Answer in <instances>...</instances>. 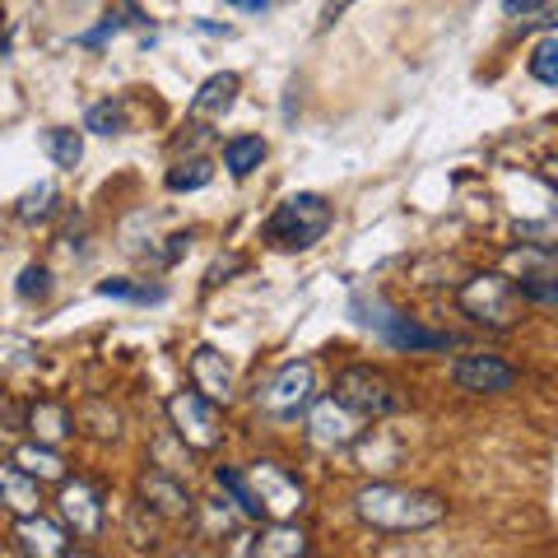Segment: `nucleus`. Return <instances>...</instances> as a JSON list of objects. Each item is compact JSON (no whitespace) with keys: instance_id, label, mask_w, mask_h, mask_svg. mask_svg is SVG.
Wrapping results in <instances>:
<instances>
[{"instance_id":"f257e3e1","label":"nucleus","mask_w":558,"mask_h":558,"mask_svg":"<svg viewBox=\"0 0 558 558\" xmlns=\"http://www.w3.org/2000/svg\"><path fill=\"white\" fill-rule=\"evenodd\" d=\"M354 512L363 526L373 531H391V535H410V531H428L447 517V502L424 488H400V484H363L354 494Z\"/></svg>"},{"instance_id":"f03ea898","label":"nucleus","mask_w":558,"mask_h":558,"mask_svg":"<svg viewBox=\"0 0 558 558\" xmlns=\"http://www.w3.org/2000/svg\"><path fill=\"white\" fill-rule=\"evenodd\" d=\"M457 303L470 322L480 326H494V330H512L521 322V307H526V299H521V289L512 284V275L502 270H484V275H470Z\"/></svg>"},{"instance_id":"7ed1b4c3","label":"nucleus","mask_w":558,"mask_h":558,"mask_svg":"<svg viewBox=\"0 0 558 558\" xmlns=\"http://www.w3.org/2000/svg\"><path fill=\"white\" fill-rule=\"evenodd\" d=\"M330 219H336V209H330L322 196H312V191H299V196H289L284 205L270 215L266 223V242L279 252H303L312 242H322Z\"/></svg>"},{"instance_id":"20e7f679","label":"nucleus","mask_w":558,"mask_h":558,"mask_svg":"<svg viewBox=\"0 0 558 558\" xmlns=\"http://www.w3.org/2000/svg\"><path fill=\"white\" fill-rule=\"evenodd\" d=\"M336 400L363 418H391L400 405H405L396 381L381 368H368V363H354V368L336 373Z\"/></svg>"},{"instance_id":"39448f33","label":"nucleus","mask_w":558,"mask_h":558,"mask_svg":"<svg viewBox=\"0 0 558 558\" xmlns=\"http://www.w3.org/2000/svg\"><path fill=\"white\" fill-rule=\"evenodd\" d=\"M312 396H317V368L307 359H293L284 368H275L266 387H256V405L270 418H299L312 405Z\"/></svg>"},{"instance_id":"423d86ee","label":"nucleus","mask_w":558,"mask_h":558,"mask_svg":"<svg viewBox=\"0 0 558 558\" xmlns=\"http://www.w3.org/2000/svg\"><path fill=\"white\" fill-rule=\"evenodd\" d=\"M168 418H172V433L191 451H215L223 442V418L215 410V400H205L196 387L168 396Z\"/></svg>"},{"instance_id":"0eeeda50","label":"nucleus","mask_w":558,"mask_h":558,"mask_svg":"<svg viewBox=\"0 0 558 558\" xmlns=\"http://www.w3.org/2000/svg\"><path fill=\"white\" fill-rule=\"evenodd\" d=\"M247 484H252V498H256L260 517H270V521H293V517L307 508L303 484L293 480L279 461H256L247 470Z\"/></svg>"},{"instance_id":"6e6552de","label":"nucleus","mask_w":558,"mask_h":558,"mask_svg":"<svg viewBox=\"0 0 558 558\" xmlns=\"http://www.w3.org/2000/svg\"><path fill=\"white\" fill-rule=\"evenodd\" d=\"M303 414H307V442L317 447V451H349V447L359 442L363 424H368L363 414H354L349 405H340L336 396H326V400L312 396V405H307Z\"/></svg>"},{"instance_id":"1a4fd4ad","label":"nucleus","mask_w":558,"mask_h":558,"mask_svg":"<svg viewBox=\"0 0 558 558\" xmlns=\"http://www.w3.org/2000/svg\"><path fill=\"white\" fill-rule=\"evenodd\" d=\"M451 381L470 396H502V391L517 387V368L494 359V354H461L451 363Z\"/></svg>"},{"instance_id":"9d476101","label":"nucleus","mask_w":558,"mask_h":558,"mask_svg":"<svg viewBox=\"0 0 558 558\" xmlns=\"http://www.w3.org/2000/svg\"><path fill=\"white\" fill-rule=\"evenodd\" d=\"M140 498H145V508L159 512L163 521H186L191 512H196L191 488L172 475V470H145V480H140Z\"/></svg>"},{"instance_id":"9b49d317","label":"nucleus","mask_w":558,"mask_h":558,"mask_svg":"<svg viewBox=\"0 0 558 558\" xmlns=\"http://www.w3.org/2000/svg\"><path fill=\"white\" fill-rule=\"evenodd\" d=\"M57 512H61L65 526L75 535H84V539H94L102 531V498H98V488L89 480H61Z\"/></svg>"},{"instance_id":"f8f14e48","label":"nucleus","mask_w":558,"mask_h":558,"mask_svg":"<svg viewBox=\"0 0 558 558\" xmlns=\"http://www.w3.org/2000/svg\"><path fill=\"white\" fill-rule=\"evenodd\" d=\"M191 387H196L205 400H223V405H229L233 400V363L219 354L215 344H201L196 354H191Z\"/></svg>"},{"instance_id":"ddd939ff","label":"nucleus","mask_w":558,"mask_h":558,"mask_svg":"<svg viewBox=\"0 0 558 558\" xmlns=\"http://www.w3.org/2000/svg\"><path fill=\"white\" fill-rule=\"evenodd\" d=\"M368 326H377L381 336H387L396 349H410V354H418V349H447L451 340L442 336V330H424L418 322L400 317V312H381V317H363Z\"/></svg>"},{"instance_id":"4468645a","label":"nucleus","mask_w":558,"mask_h":558,"mask_svg":"<svg viewBox=\"0 0 558 558\" xmlns=\"http://www.w3.org/2000/svg\"><path fill=\"white\" fill-rule=\"evenodd\" d=\"M0 508L14 512V517H33L43 512V494H38V480L20 470L14 461H0Z\"/></svg>"},{"instance_id":"2eb2a0df","label":"nucleus","mask_w":558,"mask_h":558,"mask_svg":"<svg viewBox=\"0 0 558 558\" xmlns=\"http://www.w3.org/2000/svg\"><path fill=\"white\" fill-rule=\"evenodd\" d=\"M14 539H20L24 554H38V558H61V554L70 549V545H65V531L57 526V521H47L43 512L14 521Z\"/></svg>"},{"instance_id":"dca6fc26","label":"nucleus","mask_w":558,"mask_h":558,"mask_svg":"<svg viewBox=\"0 0 558 558\" xmlns=\"http://www.w3.org/2000/svg\"><path fill=\"white\" fill-rule=\"evenodd\" d=\"M233 98H238V75H209L201 89H196V98H191V117L196 121H219L223 112L233 108Z\"/></svg>"},{"instance_id":"f3484780","label":"nucleus","mask_w":558,"mask_h":558,"mask_svg":"<svg viewBox=\"0 0 558 558\" xmlns=\"http://www.w3.org/2000/svg\"><path fill=\"white\" fill-rule=\"evenodd\" d=\"M242 554H260V558H299L307 554V535L289 521H275L266 535H252V545H242Z\"/></svg>"},{"instance_id":"a211bd4d","label":"nucleus","mask_w":558,"mask_h":558,"mask_svg":"<svg viewBox=\"0 0 558 558\" xmlns=\"http://www.w3.org/2000/svg\"><path fill=\"white\" fill-rule=\"evenodd\" d=\"M24 428H33V442L57 447L70 438V414H65V405H57V400H38V405L24 414Z\"/></svg>"},{"instance_id":"6ab92c4d","label":"nucleus","mask_w":558,"mask_h":558,"mask_svg":"<svg viewBox=\"0 0 558 558\" xmlns=\"http://www.w3.org/2000/svg\"><path fill=\"white\" fill-rule=\"evenodd\" d=\"M349 451H354V457H359V470H368V475H373V470L381 475V470H396V465H400V442H391L381 428H373V438H368V428H363V433H359V442L349 447Z\"/></svg>"},{"instance_id":"aec40b11","label":"nucleus","mask_w":558,"mask_h":558,"mask_svg":"<svg viewBox=\"0 0 558 558\" xmlns=\"http://www.w3.org/2000/svg\"><path fill=\"white\" fill-rule=\"evenodd\" d=\"M20 470H28L38 484L47 480H65V461L57 457V447H47V442H24V447H14V457H10Z\"/></svg>"},{"instance_id":"412c9836","label":"nucleus","mask_w":558,"mask_h":558,"mask_svg":"<svg viewBox=\"0 0 558 558\" xmlns=\"http://www.w3.org/2000/svg\"><path fill=\"white\" fill-rule=\"evenodd\" d=\"M502 275H512V284H521V279H545L554 275V252H549V242H535V247H512L508 252V270Z\"/></svg>"},{"instance_id":"4be33fe9","label":"nucleus","mask_w":558,"mask_h":558,"mask_svg":"<svg viewBox=\"0 0 558 558\" xmlns=\"http://www.w3.org/2000/svg\"><path fill=\"white\" fill-rule=\"evenodd\" d=\"M266 163V140L260 135H233L229 145H223V168L233 172V178H252V172Z\"/></svg>"},{"instance_id":"5701e85b","label":"nucleus","mask_w":558,"mask_h":558,"mask_svg":"<svg viewBox=\"0 0 558 558\" xmlns=\"http://www.w3.org/2000/svg\"><path fill=\"white\" fill-rule=\"evenodd\" d=\"M43 145H47V154H51V163L65 168V172H75L80 159H84V135L70 131V126H51V131L43 135Z\"/></svg>"},{"instance_id":"b1692460","label":"nucleus","mask_w":558,"mask_h":558,"mask_svg":"<svg viewBox=\"0 0 558 558\" xmlns=\"http://www.w3.org/2000/svg\"><path fill=\"white\" fill-rule=\"evenodd\" d=\"M215 484L229 494L233 502H238V512L242 517H260V508H256V498H252V484H247V475L242 470H233V465H219L215 470Z\"/></svg>"},{"instance_id":"393cba45","label":"nucleus","mask_w":558,"mask_h":558,"mask_svg":"<svg viewBox=\"0 0 558 558\" xmlns=\"http://www.w3.org/2000/svg\"><path fill=\"white\" fill-rule=\"evenodd\" d=\"M531 75L545 84V89H554V84H558V38H554V33L535 43V51H531Z\"/></svg>"},{"instance_id":"a878e982","label":"nucleus","mask_w":558,"mask_h":558,"mask_svg":"<svg viewBox=\"0 0 558 558\" xmlns=\"http://www.w3.org/2000/svg\"><path fill=\"white\" fill-rule=\"evenodd\" d=\"M209 178H215V168L205 159H191L168 172V191H201V186H209Z\"/></svg>"},{"instance_id":"bb28decb","label":"nucleus","mask_w":558,"mask_h":558,"mask_svg":"<svg viewBox=\"0 0 558 558\" xmlns=\"http://www.w3.org/2000/svg\"><path fill=\"white\" fill-rule=\"evenodd\" d=\"M51 201H57V186L51 182H38L33 191H24V201H20V219L24 223H38L51 215Z\"/></svg>"},{"instance_id":"cd10ccee","label":"nucleus","mask_w":558,"mask_h":558,"mask_svg":"<svg viewBox=\"0 0 558 558\" xmlns=\"http://www.w3.org/2000/svg\"><path fill=\"white\" fill-rule=\"evenodd\" d=\"M84 131H94V135H117L121 131V102H94L89 112H84Z\"/></svg>"},{"instance_id":"c85d7f7f","label":"nucleus","mask_w":558,"mask_h":558,"mask_svg":"<svg viewBox=\"0 0 558 558\" xmlns=\"http://www.w3.org/2000/svg\"><path fill=\"white\" fill-rule=\"evenodd\" d=\"M14 289H20V299H47V293H51V270L47 266H24V275H20V284H14Z\"/></svg>"},{"instance_id":"c756f323","label":"nucleus","mask_w":558,"mask_h":558,"mask_svg":"<svg viewBox=\"0 0 558 558\" xmlns=\"http://www.w3.org/2000/svg\"><path fill=\"white\" fill-rule=\"evenodd\" d=\"M20 428H24V410L14 405V400H0V433H5V438H14Z\"/></svg>"},{"instance_id":"7c9ffc66","label":"nucleus","mask_w":558,"mask_h":558,"mask_svg":"<svg viewBox=\"0 0 558 558\" xmlns=\"http://www.w3.org/2000/svg\"><path fill=\"white\" fill-rule=\"evenodd\" d=\"M539 5H545V0H508V14H531Z\"/></svg>"},{"instance_id":"2f4dec72","label":"nucleus","mask_w":558,"mask_h":558,"mask_svg":"<svg viewBox=\"0 0 558 558\" xmlns=\"http://www.w3.org/2000/svg\"><path fill=\"white\" fill-rule=\"evenodd\" d=\"M242 10H266V0H238Z\"/></svg>"}]
</instances>
